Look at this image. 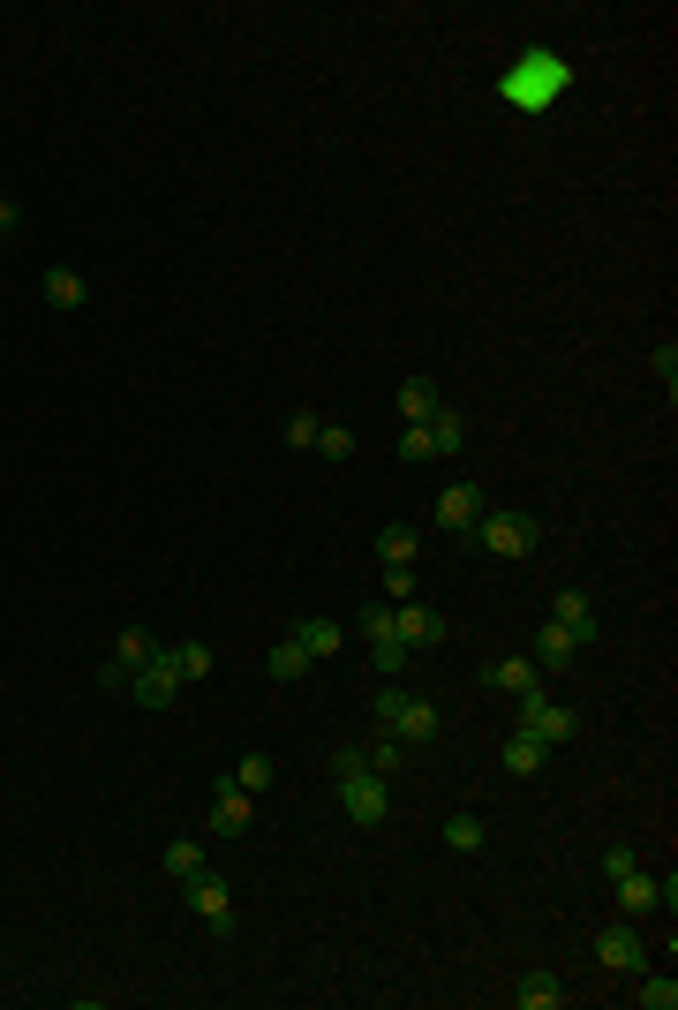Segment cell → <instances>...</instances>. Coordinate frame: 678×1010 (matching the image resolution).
<instances>
[{
  "label": "cell",
  "instance_id": "6da1fadb",
  "mask_svg": "<svg viewBox=\"0 0 678 1010\" xmlns=\"http://www.w3.org/2000/svg\"><path fill=\"white\" fill-rule=\"evenodd\" d=\"M460 544L467 550H490V558H528V550L543 544V520L520 513V505H498V513H483V520L467 528Z\"/></svg>",
  "mask_w": 678,
  "mask_h": 1010
},
{
  "label": "cell",
  "instance_id": "7a4b0ae2",
  "mask_svg": "<svg viewBox=\"0 0 678 1010\" xmlns=\"http://www.w3.org/2000/svg\"><path fill=\"white\" fill-rule=\"evenodd\" d=\"M339 807H347V822H354V830H378L384 814H392V777H378V769L339 777Z\"/></svg>",
  "mask_w": 678,
  "mask_h": 1010
},
{
  "label": "cell",
  "instance_id": "3957f363",
  "mask_svg": "<svg viewBox=\"0 0 678 1010\" xmlns=\"http://www.w3.org/2000/svg\"><path fill=\"white\" fill-rule=\"evenodd\" d=\"M520 732H536L543 747H565V739L581 732V716L565 709V702H543V686H536V694H520Z\"/></svg>",
  "mask_w": 678,
  "mask_h": 1010
},
{
  "label": "cell",
  "instance_id": "277c9868",
  "mask_svg": "<svg viewBox=\"0 0 678 1010\" xmlns=\"http://www.w3.org/2000/svg\"><path fill=\"white\" fill-rule=\"evenodd\" d=\"M445 611H430L423 596H415V603H400V611H392V641H400V649H407V656H415V649H437V641H445Z\"/></svg>",
  "mask_w": 678,
  "mask_h": 1010
},
{
  "label": "cell",
  "instance_id": "5b68a950",
  "mask_svg": "<svg viewBox=\"0 0 678 1010\" xmlns=\"http://www.w3.org/2000/svg\"><path fill=\"white\" fill-rule=\"evenodd\" d=\"M189 905H197V920L212 927V935H226V927H234V897H226V875H212V867H197V875H189Z\"/></svg>",
  "mask_w": 678,
  "mask_h": 1010
},
{
  "label": "cell",
  "instance_id": "8992f818",
  "mask_svg": "<svg viewBox=\"0 0 678 1010\" xmlns=\"http://www.w3.org/2000/svg\"><path fill=\"white\" fill-rule=\"evenodd\" d=\"M128 694H136L144 709H167L173 694H181V672H173V656H167V649H159L151 664H136V672H128Z\"/></svg>",
  "mask_w": 678,
  "mask_h": 1010
},
{
  "label": "cell",
  "instance_id": "52a82bcc",
  "mask_svg": "<svg viewBox=\"0 0 678 1010\" xmlns=\"http://www.w3.org/2000/svg\"><path fill=\"white\" fill-rule=\"evenodd\" d=\"M595 966H603V972H640V966H648L640 927H603V935H595Z\"/></svg>",
  "mask_w": 678,
  "mask_h": 1010
},
{
  "label": "cell",
  "instance_id": "ba28073f",
  "mask_svg": "<svg viewBox=\"0 0 678 1010\" xmlns=\"http://www.w3.org/2000/svg\"><path fill=\"white\" fill-rule=\"evenodd\" d=\"M256 822V807H250V792L234 785V777H219L212 785V838H242Z\"/></svg>",
  "mask_w": 678,
  "mask_h": 1010
},
{
  "label": "cell",
  "instance_id": "9c48e42d",
  "mask_svg": "<svg viewBox=\"0 0 678 1010\" xmlns=\"http://www.w3.org/2000/svg\"><path fill=\"white\" fill-rule=\"evenodd\" d=\"M551 627H565L573 641H581V649H589L595 633H603V627H595V603H589V589H558V603H551Z\"/></svg>",
  "mask_w": 678,
  "mask_h": 1010
},
{
  "label": "cell",
  "instance_id": "30bf717a",
  "mask_svg": "<svg viewBox=\"0 0 678 1010\" xmlns=\"http://www.w3.org/2000/svg\"><path fill=\"white\" fill-rule=\"evenodd\" d=\"M437 724H445V716L430 709V702H415V694H407V702H400V716H392L384 732H392L400 747H430V739H437Z\"/></svg>",
  "mask_w": 678,
  "mask_h": 1010
},
{
  "label": "cell",
  "instance_id": "8fae6325",
  "mask_svg": "<svg viewBox=\"0 0 678 1010\" xmlns=\"http://www.w3.org/2000/svg\"><path fill=\"white\" fill-rule=\"evenodd\" d=\"M475 520H483V491H475V483H453V491L437 498V528H445V536H467Z\"/></svg>",
  "mask_w": 678,
  "mask_h": 1010
},
{
  "label": "cell",
  "instance_id": "7c38bea8",
  "mask_svg": "<svg viewBox=\"0 0 678 1010\" xmlns=\"http://www.w3.org/2000/svg\"><path fill=\"white\" fill-rule=\"evenodd\" d=\"M656 905H664V883L640 875V867H626V875H618V913H626V920H648Z\"/></svg>",
  "mask_w": 678,
  "mask_h": 1010
},
{
  "label": "cell",
  "instance_id": "4fadbf2b",
  "mask_svg": "<svg viewBox=\"0 0 678 1010\" xmlns=\"http://www.w3.org/2000/svg\"><path fill=\"white\" fill-rule=\"evenodd\" d=\"M573 656H581V641L565 627H536V672H565Z\"/></svg>",
  "mask_w": 678,
  "mask_h": 1010
},
{
  "label": "cell",
  "instance_id": "5bb4252c",
  "mask_svg": "<svg viewBox=\"0 0 678 1010\" xmlns=\"http://www.w3.org/2000/svg\"><path fill=\"white\" fill-rule=\"evenodd\" d=\"M295 641L309 649V664H325V656H339L347 627H339V619H301V627H295Z\"/></svg>",
  "mask_w": 678,
  "mask_h": 1010
},
{
  "label": "cell",
  "instance_id": "9a60e30c",
  "mask_svg": "<svg viewBox=\"0 0 678 1010\" xmlns=\"http://www.w3.org/2000/svg\"><path fill=\"white\" fill-rule=\"evenodd\" d=\"M423 430H430V461H453V453L467 445V422L453 415V408H437V415H430Z\"/></svg>",
  "mask_w": 678,
  "mask_h": 1010
},
{
  "label": "cell",
  "instance_id": "2e32d148",
  "mask_svg": "<svg viewBox=\"0 0 678 1010\" xmlns=\"http://www.w3.org/2000/svg\"><path fill=\"white\" fill-rule=\"evenodd\" d=\"M45 302H53V309H84V302H91L84 272H68V264H53V272H45Z\"/></svg>",
  "mask_w": 678,
  "mask_h": 1010
},
{
  "label": "cell",
  "instance_id": "e0dca14e",
  "mask_svg": "<svg viewBox=\"0 0 678 1010\" xmlns=\"http://www.w3.org/2000/svg\"><path fill=\"white\" fill-rule=\"evenodd\" d=\"M490 686H506V694H536L543 672H536V656H506V664H490Z\"/></svg>",
  "mask_w": 678,
  "mask_h": 1010
},
{
  "label": "cell",
  "instance_id": "ac0fdd59",
  "mask_svg": "<svg viewBox=\"0 0 678 1010\" xmlns=\"http://www.w3.org/2000/svg\"><path fill=\"white\" fill-rule=\"evenodd\" d=\"M415 544H423V536H415L407 520H384V528H378V558H384V566H407Z\"/></svg>",
  "mask_w": 678,
  "mask_h": 1010
},
{
  "label": "cell",
  "instance_id": "d6986e66",
  "mask_svg": "<svg viewBox=\"0 0 678 1010\" xmlns=\"http://www.w3.org/2000/svg\"><path fill=\"white\" fill-rule=\"evenodd\" d=\"M543 755H551V747H543L536 732H512V739H506V769H512V777H536Z\"/></svg>",
  "mask_w": 678,
  "mask_h": 1010
},
{
  "label": "cell",
  "instance_id": "ffe728a7",
  "mask_svg": "<svg viewBox=\"0 0 678 1010\" xmlns=\"http://www.w3.org/2000/svg\"><path fill=\"white\" fill-rule=\"evenodd\" d=\"M512 1003H520V1010H558V1003H565V988H558L551 972H528V980L512 988Z\"/></svg>",
  "mask_w": 678,
  "mask_h": 1010
},
{
  "label": "cell",
  "instance_id": "44dd1931",
  "mask_svg": "<svg viewBox=\"0 0 678 1010\" xmlns=\"http://www.w3.org/2000/svg\"><path fill=\"white\" fill-rule=\"evenodd\" d=\"M437 408H445V400H437V385H430V378H407V385H400V415H407V422H430Z\"/></svg>",
  "mask_w": 678,
  "mask_h": 1010
},
{
  "label": "cell",
  "instance_id": "7402d4cb",
  "mask_svg": "<svg viewBox=\"0 0 678 1010\" xmlns=\"http://www.w3.org/2000/svg\"><path fill=\"white\" fill-rule=\"evenodd\" d=\"M167 656H173V672H181V678H212V664H219L212 641H173Z\"/></svg>",
  "mask_w": 678,
  "mask_h": 1010
},
{
  "label": "cell",
  "instance_id": "603a6c76",
  "mask_svg": "<svg viewBox=\"0 0 678 1010\" xmlns=\"http://www.w3.org/2000/svg\"><path fill=\"white\" fill-rule=\"evenodd\" d=\"M159 867H167L173 883H189V875H197V867H204V844H197V838H173L167 852H159Z\"/></svg>",
  "mask_w": 678,
  "mask_h": 1010
},
{
  "label": "cell",
  "instance_id": "cb8c5ba5",
  "mask_svg": "<svg viewBox=\"0 0 678 1010\" xmlns=\"http://www.w3.org/2000/svg\"><path fill=\"white\" fill-rule=\"evenodd\" d=\"M234 785H242L250 800H256V792H272V785H279V761H272V755H242V769H234Z\"/></svg>",
  "mask_w": 678,
  "mask_h": 1010
},
{
  "label": "cell",
  "instance_id": "d4e9b609",
  "mask_svg": "<svg viewBox=\"0 0 678 1010\" xmlns=\"http://www.w3.org/2000/svg\"><path fill=\"white\" fill-rule=\"evenodd\" d=\"M151 656H159V641H151L144 627H121V649H114V664H121V672H136V664H151Z\"/></svg>",
  "mask_w": 678,
  "mask_h": 1010
},
{
  "label": "cell",
  "instance_id": "484cf974",
  "mask_svg": "<svg viewBox=\"0 0 678 1010\" xmlns=\"http://www.w3.org/2000/svg\"><path fill=\"white\" fill-rule=\"evenodd\" d=\"M634 1003L640 1010H678V980H671V972H648V980L634 988Z\"/></svg>",
  "mask_w": 678,
  "mask_h": 1010
},
{
  "label": "cell",
  "instance_id": "4316f807",
  "mask_svg": "<svg viewBox=\"0 0 678 1010\" xmlns=\"http://www.w3.org/2000/svg\"><path fill=\"white\" fill-rule=\"evenodd\" d=\"M264 672H272V678H301V672H309V649H301V641H279V649L264 656Z\"/></svg>",
  "mask_w": 678,
  "mask_h": 1010
},
{
  "label": "cell",
  "instance_id": "83f0119b",
  "mask_svg": "<svg viewBox=\"0 0 678 1010\" xmlns=\"http://www.w3.org/2000/svg\"><path fill=\"white\" fill-rule=\"evenodd\" d=\"M362 755H370V769H378V777H400V761H407V747H400L392 732H378V739H370Z\"/></svg>",
  "mask_w": 678,
  "mask_h": 1010
},
{
  "label": "cell",
  "instance_id": "f1b7e54d",
  "mask_svg": "<svg viewBox=\"0 0 678 1010\" xmlns=\"http://www.w3.org/2000/svg\"><path fill=\"white\" fill-rule=\"evenodd\" d=\"M347 453H354V430H347V422H325V430H317V461H347Z\"/></svg>",
  "mask_w": 678,
  "mask_h": 1010
},
{
  "label": "cell",
  "instance_id": "f546056e",
  "mask_svg": "<svg viewBox=\"0 0 678 1010\" xmlns=\"http://www.w3.org/2000/svg\"><path fill=\"white\" fill-rule=\"evenodd\" d=\"M445 844H453V852H483V822H475V814H453V822H445Z\"/></svg>",
  "mask_w": 678,
  "mask_h": 1010
},
{
  "label": "cell",
  "instance_id": "4dcf8cb0",
  "mask_svg": "<svg viewBox=\"0 0 678 1010\" xmlns=\"http://www.w3.org/2000/svg\"><path fill=\"white\" fill-rule=\"evenodd\" d=\"M370 664H378V678H400L407 672V649L400 641H370Z\"/></svg>",
  "mask_w": 678,
  "mask_h": 1010
},
{
  "label": "cell",
  "instance_id": "1f68e13d",
  "mask_svg": "<svg viewBox=\"0 0 678 1010\" xmlns=\"http://www.w3.org/2000/svg\"><path fill=\"white\" fill-rule=\"evenodd\" d=\"M317 430H325V422H317L309 408H301V415H287V445H301V453H317Z\"/></svg>",
  "mask_w": 678,
  "mask_h": 1010
},
{
  "label": "cell",
  "instance_id": "d6a6232c",
  "mask_svg": "<svg viewBox=\"0 0 678 1010\" xmlns=\"http://www.w3.org/2000/svg\"><path fill=\"white\" fill-rule=\"evenodd\" d=\"M362 641H392V611L384 603H362Z\"/></svg>",
  "mask_w": 678,
  "mask_h": 1010
},
{
  "label": "cell",
  "instance_id": "836d02e7",
  "mask_svg": "<svg viewBox=\"0 0 678 1010\" xmlns=\"http://www.w3.org/2000/svg\"><path fill=\"white\" fill-rule=\"evenodd\" d=\"M626 867H640V860H634V844H611V852H603V875H611V883H618V875H626Z\"/></svg>",
  "mask_w": 678,
  "mask_h": 1010
},
{
  "label": "cell",
  "instance_id": "e575fe53",
  "mask_svg": "<svg viewBox=\"0 0 678 1010\" xmlns=\"http://www.w3.org/2000/svg\"><path fill=\"white\" fill-rule=\"evenodd\" d=\"M354 769H370V755H362V747H339V755H332V785H339V777H354Z\"/></svg>",
  "mask_w": 678,
  "mask_h": 1010
},
{
  "label": "cell",
  "instance_id": "d590c367",
  "mask_svg": "<svg viewBox=\"0 0 678 1010\" xmlns=\"http://www.w3.org/2000/svg\"><path fill=\"white\" fill-rule=\"evenodd\" d=\"M384 589L400 596V603H415V574H407V566H384Z\"/></svg>",
  "mask_w": 678,
  "mask_h": 1010
},
{
  "label": "cell",
  "instance_id": "8d00e7d4",
  "mask_svg": "<svg viewBox=\"0 0 678 1010\" xmlns=\"http://www.w3.org/2000/svg\"><path fill=\"white\" fill-rule=\"evenodd\" d=\"M656 378H664V392H678V347H656Z\"/></svg>",
  "mask_w": 678,
  "mask_h": 1010
},
{
  "label": "cell",
  "instance_id": "74e56055",
  "mask_svg": "<svg viewBox=\"0 0 678 1010\" xmlns=\"http://www.w3.org/2000/svg\"><path fill=\"white\" fill-rule=\"evenodd\" d=\"M400 702H407V694H400V686H378V732H384V724H392V716H400Z\"/></svg>",
  "mask_w": 678,
  "mask_h": 1010
},
{
  "label": "cell",
  "instance_id": "f35d334b",
  "mask_svg": "<svg viewBox=\"0 0 678 1010\" xmlns=\"http://www.w3.org/2000/svg\"><path fill=\"white\" fill-rule=\"evenodd\" d=\"M15 219H23V211L8 204V197H0V242H8V234H15Z\"/></svg>",
  "mask_w": 678,
  "mask_h": 1010
},
{
  "label": "cell",
  "instance_id": "ab89813d",
  "mask_svg": "<svg viewBox=\"0 0 678 1010\" xmlns=\"http://www.w3.org/2000/svg\"><path fill=\"white\" fill-rule=\"evenodd\" d=\"M0 250H8V242H0Z\"/></svg>",
  "mask_w": 678,
  "mask_h": 1010
}]
</instances>
